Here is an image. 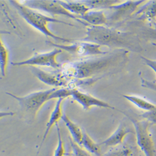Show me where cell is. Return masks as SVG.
<instances>
[{"instance_id": "obj_1", "label": "cell", "mask_w": 156, "mask_h": 156, "mask_svg": "<svg viewBox=\"0 0 156 156\" xmlns=\"http://www.w3.org/2000/svg\"><path fill=\"white\" fill-rule=\"evenodd\" d=\"M129 53L125 49H116L100 57L64 62L59 71L68 80L101 79L121 71L129 60Z\"/></svg>"}, {"instance_id": "obj_2", "label": "cell", "mask_w": 156, "mask_h": 156, "mask_svg": "<svg viewBox=\"0 0 156 156\" xmlns=\"http://www.w3.org/2000/svg\"><path fill=\"white\" fill-rule=\"evenodd\" d=\"M76 41L92 43L113 50L125 49L136 53L142 51L139 37L136 34L105 26H89L87 27L86 36L76 39Z\"/></svg>"}, {"instance_id": "obj_3", "label": "cell", "mask_w": 156, "mask_h": 156, "mask_svg": "<svg viewBox=\"0 0 156 156\" xmlns=\"http://www.w3.org/2000/svg\"><path fill=\"white\" fill-rule=\"evenodd\" d=\"M9 3H10L11 5L16 9L19 15L26 21L34 28L42 33L46 36L51 37L56 41L63 43H73L76 41V40H73V39H68L59 36L51 31L48 28V24L50 23H61L71 26V27H74V24L66 21H61L54 17H50L40 13L36 10L27 6L18 1H9Z\"/></svg>"}, {"instance_id": "obj_4", "label": "cell", "mask_w": 156, "mask_h": 156, "mask_svg": "<svg viewBox=\"0 0 156 156\" xmlns=\"http://www.w3.org/2000/svg\"><path fill=\"white\" fill-rule=\"evenodd\" d=\"M56 88L32 93L25 96H18L10 93L7 94L16 99L20 106L21 112L26 121H33L40 109L45 104L50 101V96Z\"/></svg>"}, {"instance_id": "obj_5", "label": "cell", "mask_w": 156, "mask_h": 156, "mask_svg": "<svg viewBox=\"0 0 156 156\" xmlns=\"http://www.w3.org/2000/svg\"><path fill=\"white\" fill-rule=\"evenodd\" d=\"M121 112L126 115L132 122L134 127L137 144L145 156H156V147L149 129L151 124L145 119L139 120L124 112Z\"/></svg>"}, {"instance_id": "obj_6", "label": "cell", "mask_w": 156, "mask_h": 156, "mask_svg": "<svg viewBox=\"0 0 156 156\" xmlns=\"http://www.w3.org/2000/svg\"><path fill=\"white\" fill-rule=\"evenodd\" d=\"M46 43L55 48L61 49V50L66 51L71 55L82 59L93 57L94 56H98L99 55H105L109 53L107 51H102L100 45L89 42L76 41L69 45L56 44L51 41H46Z\"/></svg>"}, {"instance_id": "obj_7", "label": "cell", "mask_w": 156, "mask_h": 156, "mask_svg": "<svg viewBox=\"0 0 156 156\" xmlns=\"http://www.w3.org/2000/svg\"><path fill=\"white\" fill-rule=\"evenodd\" d=\"M24 5L36 10H42L48 13L53 15H59L66 16L69 18L74 20L86 27H89V24L83 20H80L77 16L71 13L68 10L65 9L59 2V1H51V0H30L25 1Z\"/></svg>"}, {"instance_id": "obj_8", "label": "cell", "mask_w": 156, "mask_h": 156, "mask_svg": "<svg viewBox=\"0 0 156 156\" xmlns=\"http://www.w3.org/2000/svg\"><path fill=\"white\" fill-rule=\"evenodd\" d=\"M62 50L55 48L51 51L46 53H35L31 58L18 62H11V64L14 66H30L34 67L46 66L50 67L56 70H59L61 67V63L57 61V56L62 53Z\"/></svg>"}, {"instance_id": "obj_9", "label": "cell", "mask_w": 156, "mask_h": 156, "mask_svg": "<svg viewBox=\"0 0 156 156\" xmlns=\"http://www.w3.org/2000/svg\"><path fill=\"white\" fill-rule=\"evenodd\" d=\"M144 3H146V1H126L111 6L108 9L111 12L109 15L107 16V26L112 27L124 22L133 16L140 5Z\"/></svg>"}, {"instance_id": "obj_10", "label": "cell", "mask_w": 156, "mask_h": 156, "mask_svg": "<svg viewBox=\"0 0 156 156\" xmlns=\"http://www.w3.org/2000/svg\"><path fill=\"white\" fill-rule=\"evenodd\" d=\"M31 70L39 80L48 86L55 88L59 87L68 88L69 80L65 77L59 70L56 72H48L34 66H31Z\"/></svg>"}, {"instance_id": "obj_11", "label": "cell", "mask_w": 156, "mask_h": 156, "mask_svg": "<svg viewBox=\"0 0 156 156\" xmlns=\"http://www.w3.org/2000/svg\"><path fill=\"white\" fill-rule=\"evenodd\" d=\"M71 97L74 101L80 104L84 111H88L93 107H99L112 110H118L115 108L109 105V103L96 98L90 94L83 93L78 89L73 90Z\"/></svg>"}, {"instance_id": "obj_12", "label": "cell", "mask_w": 156, "mask_h": 156, "mask_svg": "<svg viewBox=\"0 0 156 156\" xmlns=\"http://www.w3.org/2000/svg\"><path fill=\"white\" fill-rule=\"evenodd\" d=\"M135 131H133L125 123L121 122L115 131L106 139L102 141L99 144L106 147H116L122 145L124 139L129 134H134Z\"/></svg>"}, {"instance_id": "obj_13", "label": "cell", "mask_w": 156, "mask_h": 156, "mask_svg": "<svg viewBox=\"0 0 156 156\" xmlns=\"http://www.w3.org/2000/svg\"><path fill=\"white\" fill-rule=\"evenodd\" d=\"M64 99L61 98V99H59L57 100L56 105H55L53 110L52 111V112L50 114V117H49L48 121L47 122L45 131H44L41 142L40 144V149H39L38 152H40V150L41 149V147L43 146L44 142L45 140L46 139L48 134H49L52 128H53L55 126H56L57 124H58V122L59 121V120L62 119V117L64 114L62 113V102H63Z\"/></svg>"}, {"instance_id": "obj_14", "label": "cell", "mask_w": 156, "mask_h": 156, "mask_svg": "<svg viewBox=\"0 0 156 156\" xmlns=\"http://www.w3.org/2000/svg\"><path fill=\"white\" fill-rule=\"evenodd\" d=\"M137 20L148 21L153 24L156 21V0L147 1L140 6L133 15Z\"/></svg>"}, {"instance_id": "obj_15", "label": "cell", "mask_w": 156, "mask_h": 156, "mask_svg": "<svg viewBox=\"0 0 156 156\" xmlns=\"http://www.w3.org/2000/svg\"><path fill=\"white\" fill-rule=\"evenodd\" d=\"M80 20L84 21L90 26H104L108 25V17L102 10L89 11L83 16L78 17Z\"/></svg>"}, {"instance_id": "obj_16", "label": "cell", "mask_w": 156, "mask_h": 156, "mask_svg": "<svg viewBox=\"0 0 156 156\" xmlns=\"http://www.w3.org/2000/svg\"><path fill=\"white\" fill-rule=\"evenodd\" d=\"M62 120L69 131L71 136V137L77 144L81 146L83 138L84 131H83L79 126L74 122L66 114H63Z\"/></svg>"}, {"instance_id": "obj_17", "label": "cell", "mask_w": 156, "mask_h": 156, "mask_svg": "<svg viewBox=\"0 0 156 156\" xmlns=\"http://www.w3.org/2000/svg\"><path fill=\"white\" fill-rule=\"evenodd\" d=\"M59 2L65 9L75 16L80 15L79 16H83L90 9L81 2L59 1Z\"/></svg>"}, {"instance_id": "obj_18", "label": "cell", "mask_w": 156, "mask_h": 156, "mask_svg": "<svg viewBox=\"0 0 156 156\" xmlns=\"http://www.w3.org/2000/svg\"><path fill=\"white\" fill-rule=\"evenodd\" d=\"M122 96L127 101L133 103L138 108L144 110L146 112L151 111L156 107L153 103L140 96L134 95H123Z\"/></svg>"}, {"instance_id": "obj_19", "label": "cell", "mask_w": 156, "mask_h": 156, "mask_svg": "<svg viewBox=\"0 0 156 156\" xmlns=\"http://www.w3.org/2000/svg\"><path fill=\"white\" fill-rule=\"evenodd\" d=\"M81 146L88 151L94 156H101V147L94 140L90 137V136L84 131L83 138Z\"/></svg>"}, {"instance_id": "obj_20", "label": "cell", "mask_w": 156, "mask_h": 156, "mask_svg": "<svg viewBox=\"0 0 156 156\" xmlns=\"http://www.w3.org/2000/svg\"><path fill=\"white\" fill-rule=\"evenodd\" d=\"M90 9H108L111 6L118 5L122 2V1H115V0H86L81 1Z\"/></svg>"}, {"instance_id": "obj_21", "label": "cell", "mask_w": 156, "mask_h": 156, "mask_svg": "<svg viewBox=\"0 0 156 156\" xmlns=\"http://www.w3.org/2000/svg\"><path fill=\"white\" fill-rule=\"evenodd\" d=\"M9 52L3 43L2 39H0V68L2 77H5L6 75L7 68L9 62Z\"/></svg>"}, {"instance_id": "obj_22", "label": "cell", "mask_w": 156, "mask_h": 156, "mask_svg": "<svg viewBox=\"0 0 156 156\" xmlns=\"http://www.w3.org/2000/svg\"><path fill=\"white\" fill-rule=\"evenodd\" d=\"M102 156H135V153L132 148L121 145L110 150Z\"/></svg>"}, {"instance_id": "obj_23", "label": "cell", "mask_w": 156, "mask_h": 156, "mask_svg": "<svg viewBox=\"0 0 156 156\" xmlns=\"http://www.w3.org/2000/svg\"><path fill=\"white\" fill-rule=\"evenodd\" d=\"M57 129V135H58V143L54 151L53 156H66V151L65 149L64 142L61 135V129L58 124L56 126Z\"/></svg>"}, {"instance_id": "obj_24", "label": "cell", "mask_w": 156, "mask_h": 156, "mask_svg": "<svg viewBox=\"0 0 156 156\" xmlns=\"http://www.w3.org/2000/svg\"><path fill=\"white\" fill-rule=\"evenodd\" d=\"M69 139L72 149L73 156H94L86 149H84L82 146L77 144L71 137Z\"/></svg>"}, {"instance_id": "obj_25", "label": "cell", "mask_w": 156, "mask_h": 156, "mask_svg": "<svg viewBox=\"0 0 156 156\" xmlns=\"http://www.w3.org/2000/svg\"><path fill=\"white\" fill-rule=\"evenodd\" d=\"M73 89H70L69 88L63 87L61 89L56 88L53 93L51 94L50 96V100L52 99H66L68 97L72 96Z\"/></svg>"}, {"instance_id": "obj_26", "label": "cell", "mask_w": 156, "mask_h": 156, "mask_svg": "<svg viewBox=\"0 0 156 156\" xmlns=\"http://www.w3.org/2000/svg\"><path fill=\"white\" fill-rule=\"evenodd\" d=\"M139 116L143 119L147 121L151 125H156V107L151 111L144 112Z\"/></svg>"}, {"instance_id": "obj_27", "label": "cell", "mask_w": 156, "mask_h": 156, "mask_svg": "<svg viewBox=\"0 0 156 156\" xmlns=\"http://www.w3.org/2000/svg\"><path fill=\"white\" fill-rule=\"evenodd\" d=\"M141 33L142 36L147 40L156 41V28L144 27L142 28Z\"/></svg>"}, {"instance_id": "obj_28", "label": "cell", "mask_w": 156, "mask_h": 156, "mask_svg": "<svg viewBox=\"0 0 156 156\" xmlns=\"http://www.w3.org/2000/svg\"><path fill=\"white\" fill-rule=\"evenodd\" d=\"M142 61L144 62L148 66L149 68H151L156 74V60H152L150 59H148L144 56H140ZM154 83L156 84V80L154 81Z\"/></svg>"}, {"instance_id": "obj_29", "label": "cell", "mask_w": 156, "mask_h": 156, "mask_svg": "<svg viewBox=\"0 0 156 156\" xmlns=\"http://www.w3.org/2000/svg\"><path fill=\"white\" fill-rule=\"evenodd\" d=\"M152 44L154 46H156V42H152Z\"/></svg>"}, {"instance_id": "obj_30", "label": "cell", "mask_w": 156, "mask_h": 156, "mask_svg": "<svg viewBox=\"0 0 156 156\" xmlns=\"http://www.w3.org/2000/svg\"><path fill=\"white\" fill-rule=\"evenodd\" d=\"M153 24H154V27L156 28V21H155V23H153Z\"/></svg>"}]
</instances>
